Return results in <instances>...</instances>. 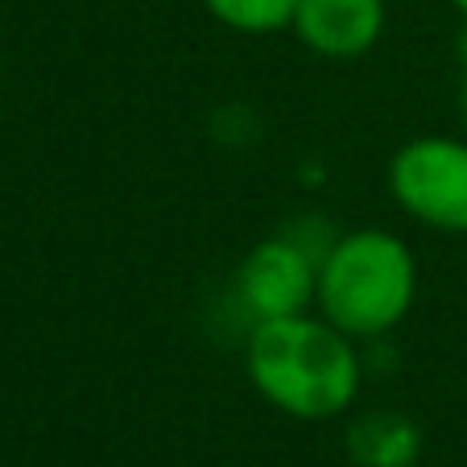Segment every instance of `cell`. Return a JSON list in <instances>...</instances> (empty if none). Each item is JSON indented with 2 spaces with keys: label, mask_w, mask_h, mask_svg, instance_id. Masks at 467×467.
Wrapping results in <instances>:
<instances>
[{
  "label": "cell",
  "mask_w": 467,
  "mask_h": 467,
  "mask_svg": "<svg viewBox=\"0 0 467 467\" xmlns=\"http://www.w3.org/2000/svg\"><path fill=\"white\" fill-rule=\"evenodd\" d=\"M244 368L269 406L302 422L348 414L364 380L356 339L331 327L323 315L256 323L248 336Z\"/></svg>",
  "instance_id": "cell-1"
},
{
  "label": "cell",
  "mask_w": 467,
  "mask_h": 467,
  "mask_svg": "<svg viewBox=\"0 0 467 467\" xmlns=\"http://www.w3.org/2000/svg\"><path fill=\"white\" fill-rule=\"evenodd\" d=\"M418 294V261L401 236L360 228L339 236L318 261L315 306L331 327L352 339L393 331Z\"/></svg>",
  "instance_id": "cell-2"
},
{
  "label": "cell",
  "mask_w": 467,
  "mask_h": 467,
  "mask_svg": "<svg viewBox=\"0 0 467 467\" xmlns=\"http://www.w3.org/2000/svg\"><path fill=\"white\" fill-rule=\"evenodd\" d=\"M389 191L401 212L434 232H467V141L414 137L389 161Z\"/></svg>",
  "instance_id": "cell-3"
},
{
  "label": "cell",
  "mask_w": 467,
  "mask_h": 467,
  "mask_svg": "<svg viewBox=\"0 0 467 467\" xmlns=\"http://www.w3.org/2000/svg\"><path fill=\"white\" fill-rule=\"evenodd\" d=\"M236 294L256 323L306 315L318 294V265L294 240L274 236L248 248L236 274Z\"/></svg>",
  "instance_id": "cell-4"
},
{
  "label": "cell",
  "mask_w": 467,
  "mask_h": 467,
  "mask_svg": "<svg viewBox=\"0 0 467 467\" xmlns=\"http://www.w3.org/2000/svg\"><path fill=\"white\" fill-rule=\"evenodd\" d=\"M290 29L323 58H360L385 34V0H298Z\"/></svg>",
  "instance_id": "cell-5"
},
{
  "label": "cell",
  "mask_w": 467,
  "mask_h": 467,
  "mask_svg": "<svg viewBox=\"0 0 467 467\" xmlns=\"http://www.w3.org/2000/svg\"><path fill=\"white\" fill-rule=\"evenodd\" d=\"M348 455L356 467H414L422 455V434L406 414L372 410L348 431Z\"/></svg>",
  "instance_id": "cell-6"
},
{
  "label": "cell",
  "mask_w": 467,
  "mask_h": 467,
  "mask_svg": "<svg viewBox=\"0 0 467 467\" xmlns=\"http://www.w3.org/2000/svg\"><path fill=\"white\" fill-rule=\"evenodd\" d=\"M220 26L236 29V34H277L290 29L298 0H203Z\"/></svg>",
  "instance_id": "cell-7"
},
{
  "label": "cell",
  "mask_w": 467,
  "mask_h": 467,
  "mask_svg": "<svg viewBox=\"0 0 467 467\" xmlns=\"http://www.w3.org/2000/svg\"><path fill=\"white\" fill-rule=\"evenodd\" d=\"M451 9H455V13H459V17H463V21H467V0H451Z\"/></svg>",
  "instance_id": "cell-8"
},
{
  "label": "cell",
  "mask_w": 467,
  "mask_h": 467,
  "mask_svg": "<svg viewBox=\"0 0 467 467\" xmlns=\"http://www.w3.org/2000/svg\"><path fill=\"white\" fill-rule=\"evenodd\" d=\"M463 112H467V75H463Z\"/></svg>",
  "instance_id": "cell-9"
},
{
  "label": "cell",
  "mask_w": 467,
  "mask_h": 467,
  "mask_svg": "<svg viewBox=\"0 0 467 467\" xmlns=\"http://www.w3.org/2000/svg\"><path fill=\"white\" fill-rule=\"evenodd\" d=\"M0 96H5V79H0Z\"/></svg>",
  "instance_id": "cell-10"
}]
</instances>
